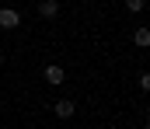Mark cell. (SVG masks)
Returning a JSON list of instances; mask_svg holds the SVG:
<instances>
[{"label":"cell","instance_id":"1","mask_svg":"<svg viewBox=\"0 0 150 129\" xmlns=\"http://www.w3.org/2000/svg\"><path fill=\"white\" fill-rule=\"evenodd\" d=\"M18 25H21V14H18L14 7H0V28L11 32V28H18Z\"/></svg>","mask_w":150,"mask_h":129},{"label":"cell","instance_id":"2","mask_svg":"<svg viewBox=\"0 0 150 129\" xmlns=\"http://www.w3.org/2000/svg\"><path fill=\"white\" fill-rule=\"evenodd\" d=\"M45 80H49L52 87L63 84V80H67V70H63V66H56V63H49V66H45Z\"/></svg>","mask_w":150,"mask_h":129},{"label":"cell","instance_id":"3","mask_svg":"<svg viewBox=\"0 0 150 129\" xmlns=\"http://www.w3.org/2000/svg\"><path fill=\"white\" fill-rule=\"evenodd\" d=\"M52 112H56V119H70V115L77 112V105L70 101V98H63V101H56V105H52Z\"/></svg>","mask_w":150,"mask_h":129},{"label":"cell","instance_id":"4","mask_svg":"<svg viewBox=\"0 0 150 129\" xmlns=\"http://www.w3.org/2000/svg\"><path fill=\"white\" fill-rule=\"evenodd\" d=\"M38 14L42 18H56L59 14V0H38Z\"/></svg>","mask_w":150,"mask_h":129},{"label":"cell","instance_id":"5","mask_svg":"<svg viewBox=\"0 0 150 129\" xmlns=\"http://www.w3.org/2000/svg\"><path fill=\"white\" fill-rule=\"evenodd\" d=\"M133 42L140 45V49H147L150 45V28H136V32H133Z\"/></svg>","mask_w":150,"mask_h":129},{"label":"cell","instance_id":"6","mask_svg":"<svg viewBox=\"0 0 150 129\" xmlns=\"http://www.w3.org/2000/svg\"><path fill=\"white\" fill-rule=\"evenodd\" d=\"M126 7H129L133 14H140V11H143V0H126Z\"/></svg>","mask_w":150,"mask_h":129},{"label":"cell","instance_id":"7","mask_svg":"<svg viewBox=\"0 0 150 129\" xmlns=\"http://www.w3.org/2000/svg\"><path fill=\"white\" fill-rule=\"evenodd\" d=\"M0 63H4V52H0Z\"/></svg>","mask_w":150,"mask_h":129}]
</instances>
